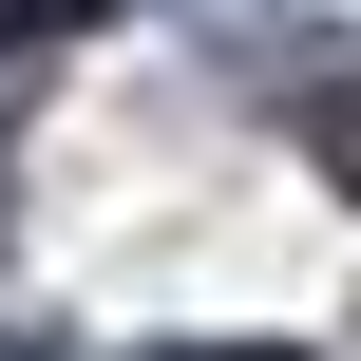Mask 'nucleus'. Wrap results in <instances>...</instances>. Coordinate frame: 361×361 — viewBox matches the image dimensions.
<instances>
[{
  "mask_svg": "<svg viewBox=\"0 0 361 361\" xmlns=\"http://www.w3.org/2000/svg\"><path fill=\"white\" fill-rule=\"evenodd\" d=\"M171 361H286V343H171Z\"/></svg>",
  "mask_w": 361,
  "mask_h": 361,
  "instance_id": "1",
  "label": "nucleus"
}]
</instances>
